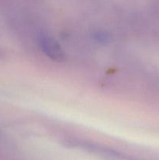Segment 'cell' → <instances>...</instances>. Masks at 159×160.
Segmentation results:
<instances>
[{"label":"cell","mask_w":159,"mask_h":160,"mask_svg":"<svg viewBox=\"0 0 159 160\" xmlns=\"http://www.w3.org/2000/svg\"><path fill=\"white\" fill-rule=\"evenodd\" d=\"M41 47L44 52L54 60L61 61L64 59V54L62 49L51 38L45 35H41L39 40Z\"/></svg>","instance_id":"cell-1"}]
</instances>
